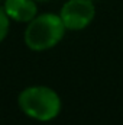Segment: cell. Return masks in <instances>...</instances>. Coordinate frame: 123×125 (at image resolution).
I'll use <instances>...</instances> for the list:
<instances>
[{
    "label": "cell",
    "instance_id": "6",
    "mask_svg": "<svg viewBox=\"0 0 123 125\" xmlns=\"http://www.w3.org/2000/svg\"><path fill=\"white\" fill-rule=\"evenodd\" d=\"M38 1H46V0H38Z\"/></svg>",
    "mask_w": 123,
    "mask_h": 125
},
{
    "label": "cell",
    "instance_id": "3",
    "mask_svg": "<svg viewBox=\"0 0 123 125\" xmlns=\"http://www.w3.org/2000/svg\"><path fill=\"white\" fill-rule=\"evenodd\" d=\"M96 9L91 0H68L61 9L60 18L65 29L81 31L94 19Z\"/></svg>",
    "mask_w": 123,
    "mask_h": 125
},
{
    "label": "cell",
    "instance_id": "4",
    "mask_svg": "<svg viewBox=\"0 0 123 125\" xmlns=\"http://www.w3.org/2000/svg\"><path fill=\"white\" fill-rule=\"evenodd\" d=\"M4 12L16 22H31L36 16L38 7L33 0H6Z\"/></svg>",
    "mask_w": 123,
    "mask_h": 125
},
{
    "label": "cell",
    "instance_id": "2",
    "mask_svg": "<svg viewBox=\"0 0 123 125\" xmlns=\"http://www.w3.org/2000/svg\"><path fill=\"white\" fill-rule=\"evenodd\" d=\"M65 26L61 18L52 13L35 16L25 31V42L33 51H45L55 47L64 36Z\"/></svg>",
    "mask_w": 123,
    "mask_h": 125
},
{
    "label": "cell",
    "instance_id": "5",
    "mask_svg": "<svg viewBox=\"0 0 123 125\" xmlns=\"http://www.w3.org/2000/svg\"><path fill=\"white\" fill-rule=\"evenodd\" d=\"M9 16L4 12V9H0V42L6 38L7 32H9Z\"/></svg>",
    "mask_w": 123,
    "mask_h": 125
},
{
    "label": "cell",
    "instance_id": "1",
    "mask_svg": "<svg viewBox=\"0 0 123 125\" xmlns=\"http://www.w3.org/2000/svg\"><path fill=\"white\" fill-rule=\"evenodd\" d=\"M20 109L33 119L51 121L61 111V100L57 92L46 86H32L19 94Z\"/></svg>",
    "mask_w": 123,
    "mask_h": 125
}]
</instances>
